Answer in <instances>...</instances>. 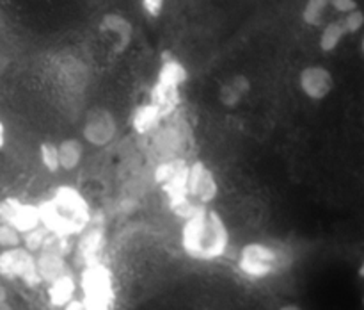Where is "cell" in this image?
I'll list each match as a JSON object with an SVG mask.
<instances>
[{"instance_id": "cell-22", "label": "cell", "mask_w": 364, "mask_h": 310, "mask_svg": "<svg viewBox=\"0 0 364 310\" xmlns=\"http://www.w3.org/2000/svg\"><path fill=\"white\" fill-rule=\"evenodd\" d=\"M70 249H71L70 237H64V235L48 232V235H46L45 241H43L39 252H46V253H53V255L66 257L68 253H70Z\"/></svg>"}, {"instance_id": "cell-30", "label": "cell", "mask_w": 364, "mask_h": 310, "mask_svg": "<svg viewBox=\"0 0 364 310\" xmlns=\"http://www.w3.org/2000/svg\"><path fill=\"white\" fill-rule=\"evenodd\" d=\"M4 145H6V127H4V123L0 121V150L4 148Z\"/></svg>"}, {"instance_id": "cell-7", "label": "cell", "mask_w": 364, "mask_h": 310, "mask_svg": "<svg viewBox=\"0 0 364 310\" xmlns=\"http://www.w3.org/2000/svg\"><path fill=\"white\" fill-rule=\"evenodd\" d=\"M217 191H219V187H217L215 177H213V173L208 170V166H206L205 162L196 160L194 164L188 166V175H187L188 198L201 203V205H208L210 202L215 200Z\"/></svg>"}, {"instance_id": "cell-28", "label": "cell", "mask_w": 364, "mask_h": 310, "mask_svg": "<svg viewBox=\"0 0 364 310\" xmlns=\"http://www.w3.org/2000/svg\"><path fill=\"white\" fill-rule=\"evenodd\" d=\"M142 7L149 16H159L164 9V0H142Z\"/></svg>"}, {"instance_id": "cell-14", "label": "cell", "mask_w": 364, "mask_h": 310, "mask_svg": "<svg viewBox=\"0 0 364 310\" xmlns=\"http://www.w3.org/2000/svg\"><path fill=\"white\" fill-rule=\"evenodd\" d=\"M164 113L155 105L153 102L144 103V105H139L134 110V116H132V127L137 134H148V132L155 130L156 127L162 121Z\"/></svg>"}, {"instance_id": "cell-11", "label": "cell", "mask_w": 364, "mask_h": 310, "mask_svg": "<svg viewBox=\"0 0 364 310\" xmlns=\"http://www.w3.org/2000/svg\"><path fill=\"white\" fill-rule=\"evenodd\" d=\"M103 242H105V232H103V228L100 227V224L89 223L87 227L80 232V239H78L77 242L78 262H82V266L96 262L100 252H102L103 248Z\"/></svg>"}, {"instance_id": "cell-4", "label": "cell", "mask_w": 364, "mask_h": 310, "mask_svg": "<svg viewBox=\"0 0 364 310\" xmlns=\"http://www.w3.org/2000/svg\"><path fill=\"white\" fill-rule=\"evenodd\" d=\"M281 266L279 253L262 242H251L242 248L238 257V269L252 280L270 277Z\"/></svg>"}, {"instance_id": "cell-17", "label": "cell", "mask_w": 364, "mask_h": 310, "mask_svg": "<svg viewBox=\"0 0 364 310\" xmlns=\"http://www.w3.org/2000/svg\"><path fill=\"white\" fill-rule=\"evenodd\" d=\"M187 70H185L183 64L178 59H164L162 66L159 71V82L164 86H178L183 84L187 81Z\"/></svg>"}, {"instance_id": "cell-9", "label": "cell", "mask_w": 364, "mask_h": 310, "mask_svg": "<svg viewBox=\"0 0 364 310\" xmlns=\"http://www.w3.org/2000/svg\"><path fill=\"white\" fill-rule=\"evenodd\" d=\"M301 88L309 98L322 100L333 91L334 78L327 68L308 66L301 71Z\"/></svg>"}, {"instance_id": "cell-25", "label": "cell", "mask_w": 364, "mask_h": 310, "mask_svg": "<svg viewBox=\"0 0 364 310\" xmlns=\"http://www.w3.org/2000/svg\"><path fill=\"white\" fill-rule=\"evenodd\" d=\"M21 244V234L14 227L7 224L6 221H0V246L2 248H13Z\"/></svg>"}, {"instance_id": "cell-23", "label": "cell", "mask_w": 364, "mask_h": 310, "mask_svg": "<svg viewBox=\"0 0 364 310\" xmlns=\"http://www.w3.org/2000/svg\"><path fill=\"white\" fill-rule=\"evenodd\" d=\"M48 228L45 227V224H38V227L31 228V230L23 232L21 234V239H23V244L25 248L28 249V252H39V248H41L43 241H45V237L48 235Z\"/></svg>"}, {"instance_id": "cell-26", "label": "cell", "mask_w": 364, "mask_h": 310, "mask_svg": "<svg viewBox=\"0 0 364 310\" xmlns=\"http://www.w3.org/2000/svg\"><path fill=\"white\" fill-rule=\"evenodd\" d=\"M341 24H343L345 32H347V34H355V32L361 31L364 25L363 11L359 9V7H355V9L350 11V13H345V16L341 18Z\"/></svg>"}, {"instance_id": "cell-24", "label": "cell", "mask_w": 364, "mask_h": 310, "mask_svg": "<svg viewBox=\"0 0 364 310\" xmlns=\"http://www.w3.org/2000/svg\"><path fill=\"white\" fill-rule=\"evenodd\" d=\"M39 153H41L43 166L50 171V173H55L59 170V153H57V146L52 145V143H43L41 148H39Z\"/></svg>"}, {"instance_id": "cell-27", "label": "cell", "mask_w": 364, "mask_h": 310, "mask_svg": "<svg viewBox=\"0 0 364 310\" xmlns=\"http://www.w3.org/2000/svg\"><path fill=\"white\" fill-rule=\"evenodd\" d=\"M329 6H333L338 13H350L358 7L355 0H329Z\"/></svg>"}, {"instance_id": "cell-5", "label": "cell", "mask_w": 364, "mask_h": 310, "mask_svg": "<svg viewBox=\"0 0 364 310\" xmlns=\"http://www.w3.org/2000/svg\"><path fill=\"white\" fill-rule=\"evenodd\" d=\"M0 277L7 280L20 278L28 287H38L41 284L36 267V257L21 246L4 248V252L0 253Z\"/></svg>"}, {"instance_id": "cell-1", "label": "cell", "mask_w": 364, "mask_h": 310, "mask_svg": "<svg viewBox=\"0 0 364 310\" xmlns=\"http://www.w3.org/2000/svg\"><path fill=\"white\" fill-rule=\"evenodd\" d=\"M230 244L226 223L215 210L203 207L194 216L187 217L181 230L183 252L194 260H217L226 253Z\"/></svg>"}, {"instance_id": "cell-18", "label": "cell", "mask_w": 364, "mask_h": 310, "mask_svg": "<svg viewBox=\"0 0 364 310\" xmlns=\"http://www.w3.org/2000/svg\"><path fill=\"white\" fill-rule=\"evenodd\" d=\"M57 153H59V166L63 170L71 171L80 164L82 159V145L77 139H66L57 146Z\"/></svg>"}, {"instance_id": "cell-12", "label": "cell", "mask_w": 364, "mask_h": 310, "mask_svg": "<svg viewBox=\"0 0 364 310\" xmlns=\"http://www.w3.org/2000/svg\"><path fill=\"white\" fill-rule=\"evenodd\" d=\"M155 146L159 148V152L162 153L166 159H174V157H180L178 152L183 146V135H181L180 127H174V125H167V127L155 128Z\"/></svg>"}, {"instance_id": "cell-8", "label": "cell", "mask_w": 364, "mask_h": 310, "mask_svg": "<svg viewBox=\"0 0 364 310\" xmlns=\"http://www.w3.org/2000/svg\"><path fill=\"white\" fill-rule=\"evenodd\" d=\"M0 221H6L20 234L41 224L38 207L20 202L18 198H11V196L0 200Z\"/></svg>"}, {"instance_id": "cell-15", "label": "cell", "mask_w": 364, "mask_h": 310, "mask_svg": "<svg viewBox=\"0 0 364 310\" xmlns=\"http://www.w3.org/2000/svg\"><path fill=\"white\" fill-rule=\"evenodd\" d=\"M48 285V299L52 306H66V303L73 299L77 285H75L73 277H71L70 273L55 278V280Z\"/></svg>"}, {"instance_id": "cell-10", "label": "cell", "mask_w": 364, "mask_h": 310, "mask_svg": "<svg viewBox=\"0 0 364 310\" xmlns=\"http://www.w3.org/2000/svg\"><path fill=\"white\" fill-rule=\"evenodd\" d=\"M114 134H116V121H114L112 114L107 113V110L91 113L84 127V135L89 143L103 146L114 138Z\"/></svg>"}, {"instance_id": "cell-21", "label": "cell", "mask_w": 364, "mask_h": 310, "mask_svg": "<svg viewBox=\"0 0 364 310\" xmlns=\"http://www.w3.org/2000/svg\"><path fill=\"white\" fill-rule=\"evenodd\" d=\"M329 7V0H308L302 11V20L311 27H320L326 18V11Z\"/></svg>"}, {"instance_id": "cell-3", "label": "cell", "mask_w": 364, "mask_h": 310, "mask_svg": "<svg viewBox=\"0 0 364 310\" xmlns=\"http://www.w3.org/2000/svg\"><path fill=\"white\" fill-rule=\"evenodd\" d=\"M80 287L84 292V298H82L84 309H110L116 299L110 271L98 260L84 266V271L80 274Z\"/></svg>"}, {"instance_id": "cell-13", "label": "cell", "mask_w": 364, "mask_h": 310, "mask_svg": "<svg viewBox=\"0 0 364 310\" xmlns=\"http://www.w3.org/2000/svg\"><path fill=\"white\" fill-rule=\"evenodd\" d=\"M36 267H38L39 278H41V281H45V284H52L55 278L70 273L64 257L53 255V253L46 252H39L38 259H36Z\"/></svg>"}, {"instance_id": "cell-2", "label": "cell", "mask_w": 364, "mask_h": 310, "mask_svg": "<svg viewBox=\"0 0 364 310\" xmlns=\"http://www.w3.org/2000/svg\"><path fill=\"white\" fill-rule=\"evenodd\" d=\"M39 219L53 234L71 237L91 223V209L80 191L71 185H60L52 198L38 205Z\"/></svg>"}, {"instance_id": "cell-16", "label": "cell", "mask_w": 364, "mask_h": 310, "mask_svg": "<svg viewBox=\"0 0 364 310\" xmlns=\"http://www.w3.org/2000/svg\"><path fill=\"white\" fill-rule=\"evenodd\" d=\"M151 102L159 107L160 110L166 114H169L174 107L180 102V95H178V88L174 86H164L160 82H156L155 88L151 89Z\"/></svg>"}, {"instance_id": "cell-20", "label": "cell", "mask_w": 364, "mask_h": 310, "mask_svg": "<svg viewBox=\"0 0 364 310\" xmlns=\"http://www.w3.org/2000/svg\"><path fill=\"white\" fill-rule=\"evenodd\" d=\"M345 27L341 24V20L331 21V24L326 25V29L322 31V36H320V48L323 52H333L338 45L341 43V39L345 38Z\"/></svg>"}, {"instance_id": "cell-29", "label": "cell", "mask_w": 364, "mask_h": 310, "mask_svg": "<svg viewBox=\"0 0 364 310\" xmlns=\"http://www.w3.org/2000/svg\"><path fill=\"white\" fill-rule=\"evenodd\" d=\"M7 306H9V303H7V291L6 287L0 285V309H7Z\"/></svg>"}, {"instance_id": "cell-19", "label": "cell", "mask_w": 364, "mask_h": 310, "mask_svg": "<svg viewBox=\"0 0 364 310\" xmlns=\"http://www.w3.org/2000/svg\"><path fill=\"white\" fill-rule=\"evenodd\" d=\"M102 31H110L112 34H116L117 38H119L121 48H124L127 43L130 41L132 27L123 16H119V14H105L102 20Z\"/></svg>"}, {"instance_id": "cell-6", "label": "cell", "mask_w": 364, "mask_h": 310, "mask_svg": "<svg viewBox=\"0 0 364 310\" xmlns=\"http://www.w3.org/2000/svg\"><path fill=\"white\" fill-rule=\"evenodd\" d=\"M187 175L188 164L181 157L166 159L156 166L155 180L162 185L164 192L169 198V205L187 198Z\"/></svg>"}]
</instances>
